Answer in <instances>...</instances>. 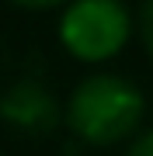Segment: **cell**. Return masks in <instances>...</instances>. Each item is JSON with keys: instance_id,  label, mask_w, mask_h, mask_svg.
I'll list each match as a JSON object with an SVG mask.
<instances>
[{"instance_id": "6da1fadb", "label": "cell", "mask_w": 153, "mask_h": 156, "mask_svg": "<svg viewBox=\"0 0 153 156\" xmlns=\"http://www.w3.org/2000/svg\"><path fill=\"white\" fill-rule=\"evenodd\" d=\"M66 125L87 146H115L132 139L146 115V97L132 80L118 73H94L73 87L66 108Z\"/></svg>"}, {"instance_id": "7a4b0ae2", "label": "cell", "mask_w": 153, "mask_h": 156, "mask_svg": "<svg viewBox=\"0 0 153 156\" xmlns=\"http://www.w3.org/2000/svg\"><path fill=\"white\" fill-rule=\"evenodd\" d=\"M132 35V14L115 0H77L59 14V42L84 62H108Z\"/></svg>"}, {"instance_id": "3957f363", "label": "cell", "mask_w": 153, "mask_h": 156, "mask_svg": "<svg viewBox=\"0 0 153 156\" xmlns=\"http://www.w3.org/2000/svg\"><path fill=\"white\" fill-rule=\"evenodd\" d=\"M0 122L21 135L38 139V135H52L66 122V115L52 97V90L42 87L38 80H14L0 94Z\"/></svg>"}, {"instance_id": "277c9868", "label": "cell", "mask_w": 153, "mask_h": 156, "mask_svg": "<svg viewBox=\"0 0 153 156\" xmlns=\"http://www.w3.org/2000/svg\"><path fill=\"white\" fill-rule=\"evenodd\" d=\"M136 28H139V38H143V45H146V52H150V59H153V0H146V4L139 7Z\"/></svg>"}, {"instance_id": "5b68a950", "label": "cell", "mask_w": 153, "mask_h": 156, "mask_svg": "<svg viewBox=\"0 0 153 156\" xmlns=\"http://www.w3.org/2000/svg\"><path fill=\"white\" fill-rule=\"evenodd\" d=\"M129 156H153V128H143L129 142Z\"/></svg>"}]
</instances>
